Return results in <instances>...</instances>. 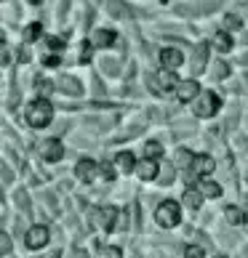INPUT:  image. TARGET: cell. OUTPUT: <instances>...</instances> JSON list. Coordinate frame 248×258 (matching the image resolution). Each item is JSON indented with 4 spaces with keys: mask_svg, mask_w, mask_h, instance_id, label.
Here are the masks:
<instances>
[{
    "mask_svg": "<svg viewBox=\"0 0 248 258\" xmlns=\"http://www.w3.org/2000/svg\"><path fill=\"white\" fill-rule=\"evenodd\" d=\"M51 117H54V107L45 99H37L27 107V122L32 128H45L51 122Z\"/></svg>",
    "mask_w": 248,
    "mask_h": 258,
    "instance_id": "cell-1",
    "label": "cell"
},
{
    "mask_svg": "<svg viewBox=\"0 0 248 258\" xmlns=\"http://www.w3.org/2000/svg\"><path fill=\"white\" fill-rule=\"evenodd\" d=\"M155 221L160 226L171 229V226H176L179 221H182V210H179V205L174 203V200H166V203H160V208L155 210Z\"/></svg>",
    "mask_w": 248,
    "mask_h": 258,
    "instance_id": "cell-2",
    "label": "cell"
},
{
    "mask_svg": "<svg viewBox=\"0 0 248 258\" xmlns=\"http://www.w3.org/2000/svg\"><path fill=\"white\" fill-rule=\"evenodd\" d=\"M176 85H179V78L171 70L150 75V91H155V93H168V91H174Z\"/></svg>",
    "mask_w": 248,
    "mask_h": 258,
    "instance_id": "cell-3",
    "label": "cell"
},
{
    "mask_svg": "<svg viewBox=\"0 0 248 258\" xmlns=\"http://www.w3.org/2000/svg\"><path fill=\"white\" fill-rule=\"evenodd\" d=\"M219 109V96L211 91H206V93H200L197 101H195V114L197 117H211V114H216Z\"/></svg>",
    "mask_w": 248,
    "mask_h": 258,
    "instance_id": "cell-4",
    "label": "cell"
},
{
    "mask_svg": "<svg viewBox=\"0 0 248 258\" xmlns=\"http://www.w3.org/2000/svg\"><path fill=\"white\" fill-rule=\"evenodd\" d=\"M40 155L48 160V162H59L64 157V147H62V141L59 139H45L43 144H40Z\"/></svg>",
    "mask_w": 248,
    "mask_h": 258,
    "instance_id": "cell-5",
    "label": "cell"
},
{
    "mask_svg": "<svg viewBox=\"0 0 248 258\" xmlns=\"http://www.w3.org/2000/svg\"><path fill=\"white\" fill-rule=\"evenodd\" d=\"M48 229L45 226H32L30 232H27V247H32V250H37V247H45V242H48Z\"/></svg>",
    "mask_w": 248,
    "mask_h": 258,
    "instance_id": "cell-6",
    "label": "cell"
},
{
    "mask_svg": "<svg viewBox=\"0 0 248 258\" xmlns=\"http://www.w3.org/2000/svg\"><path fill=\"white\" fill-rule=\"evenodd\" d=\"M96 173H99V168H96V162H93V160H80L78 165H75V176H78L80 181H85V184L96 178Z\"/></svg>",
    "mask_w": 248,
    "mask_h": 258,
    "instance_id": "cell-7",
    "label": "cell"
},
{
    "mask_svg": "<svg viewBox=\"0 0 248 258\" xmlns=\"http://www.w3.org/2000/svg\"><path fill=\"white\" fill-rule=\"evenodd\" d=\"M197 93H200V85H197L195 80H179V85H176L179 101H192Z\"/></svg>",
    "mask_w": 248,
    "mask_h": 258,
    "instance_id": "cell-8",
    "label": "cell"
},
{
    "mask_svg": "<svg viewBox=\"0 0 248 258\" xmlns=\"http://www.w3.org/2000/svg\"><path fill=\"white\" fill-rule=\"evenodd\" d=\"M139 173V178L141 181H152V178H158V162L152 160V157H147V160H141L136 168H133Z\"/></svg>",
    "mask_w": 248,
    "mask_h": 258,
    "instance_id": "cell-9",
    "label": "cell"
},
{
    "mask_svg": "<svg viewBox=\"0 0 248 258\" xmlns=\"http://www.w3.org/2000/svg\"><path fill=\"white\" fill-rule=\"evenodd\" d=\"M160 64H163L166 70H176V67H182V51H176V48L160 51Z\"/></svg>",
    "mask_w": 248,
    "mask_h": 258,
    "instance_id": "cell-10",
    "label": "cell"
},
{
    "mask_svg": "<svg viewBox=\"0 0 248 258\" xmlns=\"http://www.w3.org/2000/svg\"><path fill=\"white\" fill-rule=\"evenodd\" d=\"M214 168H216V165H214V157H208V155H197V157H192V170H195V173L208 176Z\"/></svg>",
    "mask_w": 248,
    "mask_h": 258,
    "instance_id": "cell-11",
    "label": "cell"
},
{
    "mask_svg": "<svg viewBox=\"0 0 248 258\" xmlns=\"http://www.w3.org/2000/svg\"><path fill=\"white\" fill-rule=\"evenodd\" d=\"M115 40H118V35H115V32H110V30H99L96 35H93L91 45H96V48H110V45H115Z\"/></svg>",
    "mask_w": 248,
    "mask_h": 258,
    "instance_id": "cell-12",
    "label": "cell"
},
{
    "mask_svg": "<svg viewBox=\"0 0 248 258\" xmlns=\"http://www.w3.org/2000/svg\"><path fill=\"white\" fill-rule=\"evenodd\" d=\"M206 59H208V45L200 43L197 48H195V56H192V72H195V75L206 67Z\"/></svg>",
    "mask_w": 248,
    "mask_h": 258,
    "instance_id": "cell-13",
    "label": "cell"
},
{
    "mask_svg": "<svg viewBox=\"0 0 248 258\" xmlns=\"http://www.w3.org/2000/svg\"><path fill=\"white\" fill-rule=\"evenodd\" d=\"M59 91L70 93V96H80V93H83V85H80L78 80H72V78H62V80H59Z\"/></svg>",
    "mask_w": 248,
    "mask_h": 258,
    "instance_id": "cell-14",
    "label": "cell"
},
{
    "mask_svg": "<svg viewBox=\"0 0 248 258\" xmlns=\"http://www.w3.org/2000/svg\"><path fill=\"white\" fill-rule=\"evenodd\" d=\"M107 11L112 16H118V19H131V8L126 3H120V0H112V3L107 6Z\"/></svg>",
    "mask_w": 248,
    "mask_h": 258,
    "instance_id": "cell-15",
    "label": "cell"
},
{
    "mask_svg": "<svg viewBox=\"0 0 248 258\" xmlns=\"http://www.w3.org/2000/svg\"><path fill=\"white\" fill-rule=\"evenodd\" d=\"M115 165H118L120 170H126V173H128V170L136 168V160H133L131 152H120V155L115 157Z\"/></svg>",
    "mask_w": 248,
    "mask_h": 258,
    "instance_id": "cell-16",
    "label": "cell"
},
{
    "mask_svg": "<svg viewBox=\"0 0 248 258\" xmlns=\"http://www.w3.org/2000/svg\"><path fill=\"white\" fill-rule=\"evenodd\" d=\"M184 205L192 208V210H197L200 205H203V195H200V189H187V192H184Z\"/></svg>",
    "mask_w": 248,
    "mask_h": 258,
    "instance_id": "cell-17",
    "label": "cell"
},
{
    "mask_svg": "<svg viewBox=\"0 0 248 258\" xmlns=\"http://www.w3.org/2000/svg\"><path fill=\"white\" fill-rule=\"evenodd\" d=\"M197 189H200V195H203V197H219V195H222V186L214 184V181H200Z\"/></svg>",
    "mask_w": 248,
    "mask_h": 258,
    "instance_id": "cell-18",
    "label": "cell"
},
{
    "mask_svg": "<svg viewBox=\"0 0 248 258\" xmlns=\"http://www.w3.org/2000/svg\"><path fill=\"white\" fill-rule=\"evenodd\" d=\"M214 45H216L219 51H230V48H232V37L227 35V32H219V35L214 37Z\"/></svg>",
    "mask_w": 248,
    "mask_h": 258,
    "instance_id": "cell-19",
    "label": "cell"
},
{
    "mask_svg": "<svg viewBox=\"0 0 248 258\" xmlns=\"http://www.w3.org/2000/svg\"><path fill=\"white\" fill-rule=\"evenodd\" d=\"M40 32H43V27L35 22V24H30V27L24 30V40H27V43H35L37 37H40Z\"/></svg>",
    "mask_w": 248,
    "mask_h": 258,
    "instance_id": "cell-20",
    "label": "cell"
},
{
    "mask_svg": "<svg viewBox=\"0 0 248 258\" xmlns=\"http://www.w3.org/2000/svg\"><path fill=\"white\" fill-rule=\"evenodd\" d=\"M158 178H160V184H171L174 181V165H160Z\"/></svg>",
    "mask_w": 248,
    "mask_h": 258,
    "instance_id": "cell-21",
    "label": "cell"
},
{
    "mask_svg": "<svg viewBox=\"0 0 248 258\" xmlns=\"http://www.w3.org/2000/svg\"><path fill=\"white\" fill-rule=\"evenodd\" d=\"M144 152H147V157H152V160H158L160 155H163V147H160L158 141H150V144L144 147Z\"/></svg>",
    "mask_w": 248,
    "mask_h": 258,
    "instance_id": "cell-22",
    "label": "cell"
},
{
    "mask_svg": "<svg viewBox=\"0 0 248 258\" xmlns=\"http://www.w3.org/2000/svg\"><path fill=\"white\" fill-rule=\"evenodd\" d=\"M227 221H230V224H240V221H243V213H240V208H235V205H230V208H227Z\"/></svg>",
    "mask_w": 248,
    "mask_h": 258,
    "instance_id": "cell-23",
    "label": "cell"
},
{
    "mask_svg": "<svg viewBox=\"0 0 248 258\" xmlns=\"http://www.w3.org/2000/svg\"><path fill=\"white\" fill-rule=\"evenodd\" d=\"M203 247H197V245H187L184 247V258H203Z\"/></svg>",
    "mask_w": 248,
    "mask_h": 258,
    "instance_id": "cell-24",
    "label": "cell"
},
{
    "mask_svg": "<svg viewBox=\"0 0 248 258\" xmlns=\"http://www.w3.org/2000/svg\"><path fill=\"white\" fill-rule=\"evenodd\" d=\"M224 27H227V30H240L243 22H240L235 14H230V16H224Z\"/></svg>",
    "mask_w": 248,
    "mask_h": 258,
    "instance_id": "cell-25",
    "label": "cell"
},
{
    "mask_svg": "<svg viewBox=\"0 0 248 258\" xmlns=\"http://www.w3.org/2000/svg\"><path fill=\"white\" fill-rule=\"evenodd\" d=\"M176 162H179L182 168H187L189 162H192V155H189L187 149H179V152H176Z\"/></svg>",
    "mask_w": 248,
    "mask_h": 258,
    "instance_id": "cell-26",
    "label": "cell"
},
{
    "mask_svg": "<svg viewBox=\"0 0 248 258\" xmlns=\"http://www.w3.org/2000/svg\"><path fill=\"white\" fill-rule=\"evenodd\" d=\"M6 253H11V237L0 232V255H6Z\"/></svg>",
    "mask_w": 248,
    "mask_h": 258,
    "instance_id": "cell-27",
    "label": "cell"
},
{
    "mask_svg": "<svg viewBox=\"0 0 248 258\" xmlns=\"http://www.w3.org/2000/svg\"><path fill=\"white\" fill-rule=\"evenodd\" d=\"M45 45H48V48L51 51H59V48H64V40H62V37H45Z\"/></svg>",
    "mask_w": 248,
    "mask_h": 258,
    "instance_id": "cell-28",
    "label": "cell"
},
{
    "mask_svg": "<svg viewBox=\"0 0 248 258\" xmlns=\"http://www.w3.org/2000/svg\"><path fill=\"white\" fill-rule=\"evenodd\" d=\"M102 258H123L120 247H102Z\"/></svg>",
    "mask_w": 248,
    "mask_h": 258,
    "instance_id": "cell-29",
    "label": "cell"
},
{
    "mask_svg": "<svg viewBox=\"0 0 248 258\" xmlns=\"http://www.w3.org/2000/svg\"><path fill=\"white\" fill-rule=\"evenodd\" d=\"M99 168H102L99 173H102L104 178H107V181H112V178H115V168H112L110 162H104V165H99Z\"/></svg>",
    "mask_w": 248,
    "mask_h": 258,
    "instance_id": "cell-30",
    "label": "cell"
},
{
    "mask_svg": "<svg viewBox=\"0 0 248 258\" xmlns=\"http://www.w3.org/2000/svg\"><path fill=\"white\" fill-rule=\"evenodd\" d=\"M80 61H83V64H88V61H91V43H85V45H83V51H80Z\"/></svg>",
    "mask_w": 248,
    "mask_h": 258,
    "instance_id": "cell-31",
    "label": "cell"
},
{
    "mask_svg": "<svg viewBox=\"0 0 248 258\" xmlns=\"http://www.w3.org/2000/svg\"><path fill=\"white\" fill-rule=\"evenodd\" d=\"M37 91H40V93H51L54 91V83L51 80H40V83H37Z\"/></svg>",
    "mask_w": 248,
    "mask_h": 258,
    "instance_id": "cell-32",
    "label": "cell"
},
{
    "mask_svg": "<svg viewBox=\"0 0 248 258\" xmlns=\"http://www.w3.org/2000/svg\"><path fill=\"white\" fill-rule=\"evenodd\" d=\"M227 75H230V67H227L224 61H219L216 64V78H227Z\"/></svg>",
    "mask_w": 248,
    "mask_h": 258,
    "instance_id": "cell-33",
    "label": "cell"
},
{
    "mask_svg": "<svg viewBox=\"0 0 248 258\" xmlns=\"http://www.w3.org/2000/svg\"><path fill=\"white\" fill-rule=\"evenodd\" d=\"M43 64H45V67H59L62 59H59L56 53H51V56H45V59H43Z\"/></svg>",
    "mask_w": 248,
    "mask_h": 258,
    "instance_id": "cell-34",
    "label": "cell"
},
{
    "mask_svg": "<svg viewBox=\"0 0 248 258\" xmlns=\"http://www.w3.org/2000/svg\"><path fill=\"white\" fill-rule=\"evenodd\" d=\"M75 258H88V255H85V250H75Z\"/></svg>",
    "mask_w": 248,
    "mask_h": 258,
    "instance_id": "cell-35",
    "label": "cell"
},
{
    "mask_svg": "<svg viewBox=\"0 0 248 258\" xmlns=\"http://www.w3.org/2000/svg\"><path fill=\"white\" fill-rule=\"evenodd\" d=\"M0 45H3V35H0Z\"/></svg>",
    "mask_w": 248,
    "mask_h": 258,
    "instance_id": "cell-36",
    "label": "cell"
},
{
    "mask_svg": "<svg viewBox=\"0 0 248 258\" xmlns=\"http://www.w3.org/2000/svg\"><path fill=\"white\" fill-rule=\"evenodd\" d=\"M30 3H40V0H30Z\"/></svg>",
    "mask_w": 248,
    "mask_h": 258,
    "instance_id": "cell-37",
    "label": "cell"
},
{
    "mask_svg": "<svg viewBox=\"0 0 248 258\" xmlns=\"http://www.w3.org/2000/svg\"><path fill=\"white\" fill-rule=\"evenodd\" d=\"M245 232H248V221H245Z\"/></svg>",
    "mask_w": 248,
    "mask_h": 258,
    "instance_id": "cell-38",
    "label": "cell"
},
{
    "mask_svg": "<svg viewBox=\"0 0 248 258\" xmlns=\"http://www.w3.org/2000/svg\"><path fill=\"white\" fill-rule=\"evenodd\" d=\"M160 3H166V0H160Z\"/></svg>",
    "mask_w": 248,
    "mask_h": 258,
    "instance_id": "cell-39",
    "label": "cell"
}]
</instances>
